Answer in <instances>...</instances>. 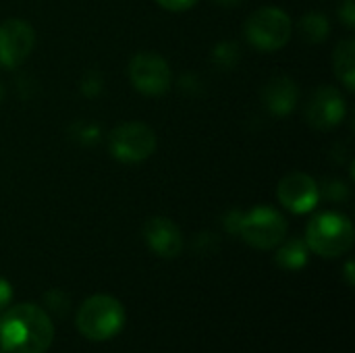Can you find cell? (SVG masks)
Masks as SVG:
<instances>
[{"label":"cell","instance_id":"277c9868","mask_svg":"<svg viewBox=\"0 0 355 353\" xmlns=\"http://www.w3.org/2000/svg\"><path fill=\"white\" fill-rule=\"evenodd\" d=\"M291 31H293L291 17L277 6H262L254 10L243 25L245 40L250 42L252 48L260 52L281 50L291 40Z\"/></svg>","mask_w":355,"mask_h":353},{"label":"cell","instance_id":"8fae6325","mask_svg":"<svg viewBox=\"0 0 355 353\" xmlns=\"http://www.w3.org/2000/svg\"><path fill=\"white\" fill-rule=\"evenodd\" d=\"M144 239L156 256L166 260H173L183 252V233L166 216L148 218L144 223Z\"/></svg>","mask_w":355,"mask_h":353},{"label":"cell","instance_id":"ac0fdd59","mask_svg":"<svg viewBox=\"0 0 355 353\" xmlns=\"http://www.w3.org/2000/svg\"><path fill=\"white\" fill-rule=\"evenodd\" d=\"M339 17H341V21H343L347 27H354L355 25V2L354 0H341V6H339Z\"/></svg>","mask_w":355,"mask_h":353},{"label":"cell","instance_id":"3957f363","mask_svg":"<svg viewBox=\"0 0 355 353\" xmlns=\"http://www.w3.org/2000/svg\"><path fill=\"white\" fill-rule=\"evenodd\" d=\"M306 246L322 258H339L354 246V225L339 212L316 214L306 227Z\"/></svg>","mask_w":355,"mask_h":353},{"label":"cell","instance_id":"44dd1931","mask_svg":"<svg viewBox=\"0 0 355 353\" xmlns=\"http://www.w3.org/2000/svg\"><path fill=\"white\" fill-rule=\"evenodd\" d=\"M216 4H223V6H237L241 0H214Z\"/></svg>","mask_w":355,"mask_h":353},{"label":"cell","instance_id":"9a60e30c","mask_svg":"<svg viewBox=\"0 0 355 353\" xmlns=\"http://www.w3.org/2000/svg\"><path fill=\"white\" fill-rule=\"evenodd\" d=\"M297 29H300V33L304 35L306 42L320 44V42H324L329 37L331 23H329L327 15H322V12H308V15H304L300 19Z\"/></svg>","mask_w":355,"mask_h":353},{"label":"cell","instance_id":"7402d4cb","mask_svg":"<svg viewBox=\"0 0 355 353\" xmlns=\"http://www.w3.org/2000/svg\"><path fill=\"white\" fill-rule=\"evenodd\" d=\"M2 98H4V87H2V83H0V102H2Z\"/></svg>","mask_w":355,"mask_h":353},{"label":"cell","instance_id":"7c38bea8","mask_svg":"<svg viewBox=\"0 0 355 353\" xmlns=\"http://www.w3.org/2000/svg\"><path fill=\"white\" fill-rule=\"evenodd\" d=\"M297 100H300V87L287 75L272 77L262 89L264 108L275 117H287L289 112H293Z\"/></svg>","mask_w":355,"mask_h":353},{"label":"cell","instance_id":"d6986e66","mask_svg":"<svg viewBox=\"0 0 355 353\" xmlns=\"http://www.w3.org/2000/svg\"><path fill=\"white\" fill-rule=\"evenodd\" d=\"M10 300H12V287L6 279L0 277V314L8 308Z\"/></svg>","mask_w":355,"mask_h":353},{"label":"cell","instance_id":"5b68a950","mask_svg":"<svg viewBox=\"0 0 355 353\" xmlns=\"http://www.w3.org/2000/svg\"><path fill=\"white\" fill-rule=\"evenodd\" d=\"M235 233L256 250H272L285 241L287 221L270 206H256L250 212L239 214Z\"/></svg>","mask_w":355,"mask_h":353},{"label":"cell","instance_id":"7a4b0ae2","mask_svg":"<svg viewBox=\"0 0 355 353\" xmlns=\"http://www.w3.org/2000/svg\"><path fill=\"white\" fill-rule=\"evenodd\" d=\"M125 327V308L119 300L106 293L92 295L77 312V329L89 341H108Z\"/></svg>","mask_w":355,"mask_h":353},{"label":"cell","instance_id":"603a6c76","mask_svg":"<svg viewBox=\"0 0 355 353\" xmlns=\"http://www.w3.org/2000/svg\"><path fill=\"white\" fill-rule=\"evenodd\" d=\"M0 353H4V352H0Z\"/></svg>","mask_w":355,"mask_h":353},{"label":"cell","instance_id":"e0dca14e","mask_svg":"<svg viewBox=\"0 0 355 353\" xmlns=\"http://www.w3.org/2000/svg\"><path fill=\"white\" fill-rule=\"evenodd\" d=\"M158 6L171 10V12H183V10H189L191 6L198 4V0H154Z\"/></svg>","mask_w":355,"mask_h":353},{"label":"cell","instance_id":"ffe728a7","mask_svg":"<svg viewBox=\"0 0 355 353\" xmlns=\"http://www.w3.org/2000/svg\"><path fill=\"white\" fill-rule=\"evenodd\" d=\"M345 270H347V283H349V285H354V275H352V270H354V262H347Z\"/></svg>","mask_w":355,"mask_h":353},{"label":"cell","instance_id":"6da1fadb","mask_svg":"<svg viewBox=\"0 0 355 353\" xmlns=\"http://www.w3.org/2000/svg\"><path fill=\"white\" fill-rule=\"evenodd\" d=\"M54 341V325L35 304H19L0 314V345L6 353H46Z\"/></svg>","mask_w":355,"mask_h":353},{"label":"cell","instance_id":"4fadbf2b","mask_svg":"<svg viewBox=\"0 0 355 353\" xmlns=\"http://www.w3.org/2000/svg\"><path fill=\"white\" fill-rule=\"evenodd\" d=\"M333 64H335V73L339 81L352 92L355 87V42L352 37L341 40L335 46Z\"/></svg>","mask_w":355,"mask_h":353},{"label":"cell","instance_id":"30bf717a","mask_svg":"<svg viewBox=\"0 0 355 353\" xmlns=\"http://www.w3.org/2000/svg\"><path fill=\"white\" fill-rule=\"evenodd\" d=\"M279 202L293 214H308L320 202V187L318 183L306 173H289L277 185Z\"/></svg>","mask_w":355,"mask_h":353},{"label":"cell","instance_id":"2e32d148","mask_svg":"<svg viewBox=\"0 0 355 353\" xmlns=\"http://www.w3.org/2000/svg\"><path fill=\"white\" fill-rule=\"evenodd\" d=\"M44 302H46V308L52 310L58 316H64L67 310H69V298L62 291H48L46 298H44Z\"/></svg>","mask_w":355,"mask_h":353},{"label":"cell","instance_id":"5bb4252c","mask_svg":"<svg viewBox=\"0 0 355 353\" xmlns=\"http://www.w3.org/2000/svg\"><path fill=\"white\" fill-rule=\"evenodd\" d=\"M310 260V250L304 239H289L277 252V264L285 270H302Z\"/></svg>","mask_w":355,"mask_h":353},{"label":"cell","instance_id":"9c48e42d","mask_svg":"<svg viewBox=\"0 0 355 353\" xmlns=\"http://www.w3.org/2000/svg\"><path fill=\"white\" fill-rule=\"evenodd\" d=\"M345 112L347 104L343 94L333 85H322L312 94L306 106V121L316 131H331L341 125Z\"/></svg>","mask_w":355,"mask_h":353},{"label":"cell","instance_id":"8992f818","mask_svg":"<svg viewBox=\"0 0 355 353\" xmlns=\"http://www.w3.org/2000/svg\"><path fill=\"white\" fill-rule=\"evenodd\" d=\"M158 139L150 125L129 121L116 125L108 135L110 156L123 164H139L156 152Z\"/></svg>","mask_w":355,"mask_h":353},{"label":"cell","instance_id":"52a82bcc","mask_svg":"<svg viewBox=\"0 0 355 353\" xmlns=\"http://www.w3.org/2000/svg\"><path fill=\"white\" fill-rule=\"evenodd\" d=\"M129 79L144 96H162L171 87V67L156 52H137L129 62Z\"/></svg>","mask_w":355,"mask_h":353},{"label":"cell","instance_id":"ba28073f","mask_svg":"<svg viewBox=\"0 0 355 353\" xmlns=\"http://www.w3.org/2000/svg\"><path fill=\"white\" fill-rule=\"evenodd\" d=\"M35 31L23 19L0 23V69H17L33 50Z\"/></svg>","mask_w":355,"mask_h":353}]
</instances>
